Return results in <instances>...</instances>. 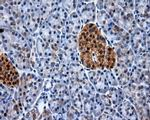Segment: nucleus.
<instances>
[{
  "label": "nucleus",
  "mask_w": 150,
  "mask_h": 120,
  "mask_svg": "<svg viewBox=\"0 0 150 120\" xmlns=\"http://www.w3.org/2000/svg\"><path fill=\"white\" fill-rule=\"evenodd\" d=\"M79 48L84 65L88 68L103 67L106 47L105 41L96 26L89 24L84 27L79 39Z\"/></svg>",
  "instance_id": "f257e3e1"
},
{
  "label": "nucleus",
  "mask_w": 150,
  "mask_h": 120,
  "mask_svg": "<svg viewBox=\"0 0 150 120\" xmlns=\"http://www.w3.org/2000/svg\"><path fill=\"white\" fill-rule=\"evenodd\" d=\"M17 72L4 55H1V81L6 85H13L17 81Z\"/></svg>",
  "instance_id": "f03ea898"
}]
</instances>
